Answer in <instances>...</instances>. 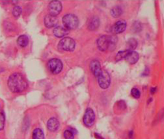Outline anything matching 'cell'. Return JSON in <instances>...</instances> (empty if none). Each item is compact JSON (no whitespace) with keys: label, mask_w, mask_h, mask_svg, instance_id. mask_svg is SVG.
Returning a JSON list of instances; mask_svg holds the SVG:
<instances>
[{"label":"cell","mask_w":164,"mask_h":139,"mask_svg":"<svg viewBox=\"0 0 164 139\" xmlns=\"http://www.w3.org/2000/svg\"><path fill=\"white\" fill-rule=\"evenodd\" d=\"M21 12H22L21 7H19V6H15V7L13 8V15L15 18H18L20 16H21Z\"/></svg>","instance_id":"21"},{"label":"cell","mask_w":164,"mask_h":139,"mask_svg":"<svg viewBox=\"0 0 164 139\" xmlns=\"http://www.w3.org/2000/svg\"><path fill=\"white\" fill-rule=\"evenodd\" d=\"M64 136L65 139H74V135L73 131L71 130H66L64 132Z\"/></svg>","instance_id":"22"},{"label":"cell","mask_w":164,"mask_h":139,"mask_svg":"<svg viewBox=\"0 0 164 139\" xmlns=\"http://www.w3.org/2000/svg\"><path fill=\"white\" fill-rule=\"evenodd\" d=\"M98 82L101 88L107 89L110 85L111 78L109 73L105 70H102L100 74L98 76Z\"/></svg>","instance_id":"5"},{"label":"cell","mask_w":164,"mask_h":139,"mask_svg":"<svg viewBox=\"0 0 164 139\" xmlns=\"http://www.w3.org/2000/svg\"><path fill=\"white\" fill-rule=\"evenodd\" d=\"M125 59L130 64H135L139 59V54L134 51H129L125 56Z\"/></svg>","instance_id":"12"},{"label":"cell","mask_w":164,"mask_h":139,"mask_svg":"<svg viewBox=\"0 0 164 139\" xmlns=\"http://www.w3.org/2000/svg\"><path fill=\"white\" fill-rule=\"evenodd\" d=\"M126 28V22L124 20H120V21H117L113 26V30L116 34L122 33L125 30Z\"/></svg>","instance_id":"11"},{"label":"cell","mask_w":164,"mask_h":139,"mask_svg":"<svg viewBox=\"0 0 164 139\" xmlns=\"http://www.w3.org/2000/svg\"><path fill=\"white\" fill-rule=\"evenodd\" d=\"M95 121V114L91 108H88L85 112L83 122L87 127H91Z\"/></svg>","instance_id":"8"},{"label":"cell","mask_w":164,"mask_h":139,"mask_svg":"<svg viewBox=\"0 0 164 139\" xmlns=\"http://www.w3.org/2000/svg\"><path fill=\"white\" fill-rule=\"evenodd\" d=\"M29 38L26 35H21L18 38L17 43L18 46H20L22 48H24L29 44Z\"/></svg>","instance_id":"16"},{"label":"cell","mask_w":164,"mask_h":139,"mask_svg":"<svg viewBox=\"0 0 164 139\" xmlns=\"http://www.w3.org/2000/svg\"><path fill=\"white\" fill-rule=\"evenodd\" d=\"M117 43V39L115 36L102 35L97 40V46L98 48L102 52L107 50H114Z\"/></svg>","instance_id":"2"},{"label":"cell","mask_w":164,"mask_h":139,"mask_svg":"<svg viewBox=\"0 0 164 139\" xmlns=\"http://www.w3.org/2000/svg\"><path fill=\"white\" fill-rule=\"evenodd\" d=\"M123 13L122 9H121L120 7L119 6H116V7H113L111 11V14L114 18H117L119 16H121V14Z\"/></svg>","instance_id":"19"},{"label":"cell","mask_w":164,"mask_h":139,"mask_svg":"<svg viewBox=\"0 0 164 139\" xmlns=\"http://www.w3.org/2000/svg\"><path fill=\"white\" fill-rule=\"evenodd\" d=\"M47 127L50 131L52 132L56 131V130L59 128V122H58L57 119L51 118L48 120L47 123Z\"/></svg>","instance_id":"13"},{"label":"cell","mask_w":164,"mask_h":139,"mask_svg":"<svg viewBox=\"0 0 164 139\" xmlns=\"http://www.w3.org/2000/svg\"><path fill=\"white\" fill-rule=\"evenodd\" d=\"M99 19L98 17L95 16L90 19L88 23V29L90 30H95L99 27Z\"/></svg>","instance_id":"15"},{"label":"cell","mask_w":164,"mask_h":139,"mask_svg":"<svg viewBox=\"0 0 164 139\" xmlns=\"http://www.w3.org/2000/svg\"><path fill=\"white\" fill-rule=\"evenodd\" d=\"M129 50H125V51H120L117 53L116 55V61H120L121 59H125V56H126L128 53Z\"/></svg>","instance_id":"20"},{"label":"cell","mask_w":164,"mask_h":139,"mask_svg":"<svg viewBox=\"0 0 164 139\" xmlns=\"http://www.w3.org/2000/svg\"><path fill=\"white\" fill-rule=\"evenodd\" d=\"M131 95L136 99H138L140 97V92L137 88H133V89H132V90H131Z\"/></svg>","instance_id":"23"},{"label":"cell","mask_w":164,"mask_h":139,"mask_svg":"<svg viewBox=\"0 0 164 139\" xmlns=\"http://www.w3.org/2000/svg\"><path fill=\"white\" fill-rule=\"evenodd\" d=\"M33 139H44L43 131L40 128H36L33 131V135H32Z\"/></svg>","instance_id":"17"},{"label":"cell","mask_w":164,"mask_h":139,"mask_svg":"<svg viewBox=\"0 0 164 139\" xmlns=\"http://www.w3.org/2000/svg\"><path fill=\"white\" fill-rule=\"evenodd\" d=\"M58 48L66 52H73L75 48V41L71 38H64L58 43Z\"/></svg>","instance_id":"4"},{"label":"cell","mask_w":164,"mask_h":139,"mask_svg":"<svg viewBox=\"0 0 164 139\" xmlns=\"http://www.w3.org/2000/svg\"><path fill=\"white\" fill-rule=\"evenodd\" d=\"M137 44H138V43H137L136 39H133V38L129 39L128 41L127 42L128 50L133 51L136 48H137Z\"/></svg>","instance_id":"18"},{"label":"cell","mask_w":164,"mask_h":139,"mask_svg":"<svg viewBox=\"0 0 164 139\" xmlns=\"http://www.w3.org/2000/svg\"><path fill=\"white\" fill-rule=\"evenodd\" d=\"M64 27L68 30H72L78 28L79 25L78 18L73 14H66L62 18Z\"/></svg>","instance_id":"3"},{"label":"cell","mask_w":164,"mask_h":139,"mask_svg":"<svg viewBox=\"0 0 164 139\" xmlns=\"http://www.w3.org/2000/svg\"><path fill=\"white\" fill-rule=\"evenodd\" d=\"M62 11V5L60 1H52L49 4L50 15L56 16Z\"/></svg>","instance_id":"7"},{"label":"cell","mask_w":164,"mask_h":139,"mask_svg":"<svg viewBox=\"0 0 164 139\" xmlns=\"http://www.w3.org/2000/svg\"><path fill=\"white\" fill-rule=\"evenodd\" d=\"M90 68L91 72L94 74L95 76L98 78V76L100 74L101 71H102V67H101L100 62L98 60H93L90 62Z\"/></svg>","instance_id":"10"},{"label":"cell","mask_w":164,"mask_h":139,"mask_svg":"<svg viewBox=\"0 0 164 139\" xmlns=\"http://www.w3.org/2000/svg\"><path fill=\"white\" fill-rule=\"evenodd\" d=\"M5 117L3 113H0V130H2L5 126Z\"/></svg>","instance_id":"24"},{"label":"cell","mask_w":164,"mask_h":139,"mask_svg":"<svg viewBox=\"0 0 164 139\" xmlns=\"http://www.w3.org/2000/svg\"><path fill=\"white\" fill-rule=\"evenodd\" d=\"M7 85L12 92L20 93L26 90L28 87L27 81L21 73H15L9 77Z\"/></svg>","instance_id":"1"},{"label":"cell","mask_w":164,"mask_h":139,"mask_svg":"<svg viewBox=\"0 0 164 139\" xmlns=\"http://www.w3.org/2000/svg\"><path fill=\"white\" fill-rule=\"evenodd\" d=\"M48 68L53 74H58L62 70L63 64L58 59H52L48 62Z\"/></svg>","instance_id":"6"},{"label":"cell","mask_w":164,"mask_h":139,"mask_svg":"<svg viewBox=\"0 0 164 139\" xmlns=\"http://www.w3.org/2000/svg\"><path fill=\"white\" fill-rule=\"evenodd\" d=\"M58 20L56 16H53L51 15H47L44 18V23L46 27L53 28L57 25Z\"/></svg>","instance_id":"9"},{"label":"cell","mask_w":164,"mask_h":139,"mask_svg":"<svg viewBox=\"0 0 164 139\" xmlns=\"http://www.w3.org/2000/svg\"><path fill=\"white\" fill-rule=\"evenodd\" d=\"M54 35L57 38H63L69 34V30L62 26H56L53 29Z\"/></svg>","instance_id":"14"}]
</instances>
